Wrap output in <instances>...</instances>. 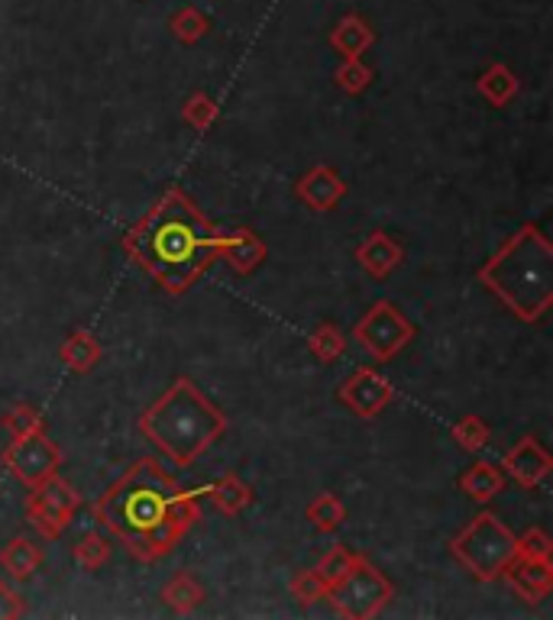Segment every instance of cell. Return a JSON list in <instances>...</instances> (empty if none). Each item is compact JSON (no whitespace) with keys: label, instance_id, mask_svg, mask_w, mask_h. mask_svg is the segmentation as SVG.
<instances>
[{"label":"cell","instance_id":"cell-1","mask_svg":"<svg viewBox=\"0 0 553 620\" xmlns=\"http://www.w3.org/2000/svg\"><path fill=\"white\" fill-rule=\"evenodd\" d=\"M198 495L201 488H182L159 459H140L98 498L94 520L133 559L155 562L201 520Z\"/></svg>","mask_w":553,"mask_h":620},{"label":"cell","instance_id":"cell-2","mask_svg":"<svg viewBox=\"0 0 553 620\" xmlns=\"http://www.w3.org/2000/svg\"><path fill=\"white\" fill-rule=\"evenodd\" d=\"M221 226L201 214L182 187H169L147 217L123 233V250L169 294H184L218 258Z\"/></svg>","mask_w":553,"mask_h":620},{"label":"cell","instance_id":"cell-3","mask_svg":"<svg viewBox=\"0 0 553 620\" xmlns=\"http://www.w3.org/2000/svg\"><path fill=\"white\" fill-rule=\"evenodd\" d=\"M140 434L175 469H191L227 434V414L188 375H179L143 410Z\"/></svg>","mask_w":553,"mask_h":620},{"label":"cell","instance_id":"cell-4","mask_svg":"<svg viewBox=\"0 0 553 620\" xmlns=\"http://www.w3.org/2000/svg\"><path fill=\"white\" fill-rule=\"evenodd\" d=\"M480 285L521 324H537L551 311L553 250L537 223H524L499 253L485 258Z\"/></svg>","mask_w":553,"mask_h":620},{"label":"cell","instance_id":"cell-5","mask_svg":"<svg viewBox=\"0 0 553 620\" xmlns=\"http://www.w3.org/2000/svg\"><path fill=\"white\" fill-rule=\"evenodd\" d=\"M476 582H499L517 559V537L492 511H480L450 543Z\"/></svg>","mask_w":553,"mask_h":620},{"label":"cell","instance_id":"cell-6","mask_svg":"<svg viewBox=\"0 0 553 620\" xmlns=\"http://www.w3.org/2000/svg\"><path fill=\"white\" fill-rule=\"evenodd\" d=\"M395 588L392 582L369 562L366 556L350 569V576L343 582H336L328 591V601L336 608V614L350 620H369L379 618L389 601H392Z\"/></svg>","mask_w":553,"mask_h":620},{"label":"cell","instance_id":"cell-7","mask_svg":"<svg viewBox=\"0 0 553 620\" xmlns=\"http://www.w3.org/2000/svg\"><path fill=\"white\" fill-rule=\"evenodd\" d=\"M414 333H418L414 324L392 301H375L366 314L356 321L353 339L363 346V353H369L375 363H389L414 339Z\"/></svg>","mask_w":553,"mask_h":620},{"label":"cell","instance_id":"cell-8","mask_svg":"<svg viewBox=\"0 0 553 620\" xmlns=\"http://www.w3.org/2000/svg\"><path fill=\"white\" fill-rule=\"evenodd\" d=\"M30 491L33 495L27 498V520L46 540H56L72 524L74 511L81 508V495L62 475H52V478L39 481Z\"/></svg>","mask_w":553,"mask_h":620},{"label":"cell","instance_id":"cell-9","mask_svg":"<svg viewBox=\"0 0 553 620\" xmlns=\"http://www.w3.org/2000/svg\"><path fill=\"white\" fill-rule=\"evenodd\" d=\"M0 463H3V469H10L17 481L33 488L39 481L59 475L62 449L42 430V434H30V437H13V443L0 453Z\"/></svg>","mask_w":553,"mask_h":620},{"label":"cell","instance_id":"cell-10","mask_svg":"<svg viewBox=\"0 0 553 620\" xmlns=\"http://www.w3.org/2000/svg\"><path fill=\"white\" fill-rule=\"evenodd\" d=\"M395 398V388L385 375H379L372 365L356 368L340 388H336V402L343 407H350L360 420H372L379 417Z\"/></svg>","mask_w":553,"mask_h":620},{"label":"cell","instance_id":"cell-11","mask_svg":"<svg viewBox=\"0 0 553 620\" xmlns=\"http://www.w3.org/2000/svg\"><path fill=\"white\" fill-rule=\"evenodd\" d=\"M553 469L551 453L537 443L534 437L517 439L515 446L505 453L502 459V472H509L515 478L521 488H537L547 481V475Z\"/></svg>","mask_w":553,"mask_h":620},{"label":"cell","instance_id":"cell-12","mask_svg":"<svg viewBox=\"0 0 553 620\" xmlns=\"http://www.w3.org/2000/svg\"><path fill=\"white\" fill-rule=\"evenodd\" d=\"M295 194L311 211L328 214L346 197V182L340 179V172L331 169V165H314L295 182Z\"/></svg>","mask_w":553,"mask_h":620},{"label":"cell","instance_id":"cell-13","mask_svg":"<svg viewBox=\"0 0 553 620\" xmlns=\"http://www.w3.org/2000/svg\"><path fill=\"white\" fill-rule=\"evenodd\" d=\"M502 579L509 582V588L515 591L521 601L541 604L553 591V566L551 559H524V556H517L515 562L505 569Z\"/></svg>","mask_w":553,"mask_h":620},{"label":"cell","instance_id":"cell-14","mask_svg":"<svg viewBox=\"0 0 553 620\" xmlns=\"http://www.w3.org/2000/svg\"><path fill=\"white\" fill-rule=\"evenodd\" d=\"M356 262H360V268L366 272L369 278L382 282L405 262V250H402V243L395 236H389L385 230H375L356 246Z\"/></svg>","mask_w":553,"mask_h":620},{"label":"cell","instance_id":"cell-15","mask_svg":"<svg viewBox=\"0 0 553 620\" xmlns=\"http://www.w3.org/2000/svg\"><path fill=\"white\" fill-rule=\"evenodd\" d=\"M265 243L259 240L257 230H250V226H237V230H230V233H223L221 236V250H218V256L237 272V275H253L259 265L265 262Z\"/></svg>","mask_w":553,"mask_h":620},{"label":"cell","instance_id":"cell-16","mask_svg":"<svg viewBox=\"0 0 553 620\" xmlns=\"http://www.w3.org/2000/svg\"><path fill=\"white\" fill-rule=\"evenodd\" d=\"M59 359L74 375H88L91 368H98V363L104 359V346H101V339L91 329H72L66 336V343L59 346Z\"/></svg>","mask_w":553,"mask_h":620},{"label":"cell","instance_id":"cell-17","mask_svg":"<svg viewBox=\"0 0 553 620\" xmlns=\"http://www.w3.org/2000/svg\"><path fill=\"white\" fill-rule=\"evenodd\" d=\"M375 42V30L369 27L360 13H346L331 30V45L340 59H360Z\"/></svg>","mask_w":553,"mask_h":620},{"label":"cell","instance_id":"cell-18","mask_svg":"<svg viewBox=\"0 0 553 620\" xmlns=\"http://www.w3.org/2000/svg\"><path fill=\"white\" fill-rule=\"evenodd\" d=\"M42 566V549L30 537H13L0 549V569L10 576V582H30Z\"/></svg>","mask_w":553,"mask_h":620},{"label":"cell","instance_id":"cell-19","mask_svg":"<svg viewBox=\"0 0 553 620\" xmlns=\"http://www.w3.org/2000/svg\"><path fill=\"white\" fill-rule=\"evenodd\" d=\"M204 495L211 498V505L218 508L221 514H227V517H237V514H243L250 505H253V488L240 478V475L227 472L221 475L214 485H208L204 488Z\"/></svg>","mask_w":553,"mask_h":620},{"label":"cell","instance_id":"cell-20","mask_svg":"<svg viewBox=\"0 0 553 620\" xmlns=\"http://www.w3.org/2000/svg\"><path fill=\"white\" fill-rule=\"evenodd\" d=\"M460 491L466 495V498H473V501H492V498H499L502 491H505V472L499 469V466H492V463H473L466 472L460 475Z\"/></svg>","mask_w":553,"mask_h":620},{"label":"cell","instance_id":"cell-21","mask_svg":"<svg viewBox=\"0 0 553 620\" xmlns=\"http://www.w3.org/2000/svg\"><path fill=\"white\" fill-rule=\"evenodd\" d=\"M476 88H480V94L492 108H509L517 98V91H521V81H517V74L512 72L509 65L492 62V65L480 74Z\"/></svg>","mask_w":553,"mask_h":620},{"label":"cell","instance_id":"cell-22","mask_svg":"<svg viewBox=\"0 0 553 620\" xmlns=\"http://www.w3.org/2000/svg\"><path fill=\"white\" fill-rule=\"evenodd\" d=\"M162 598L165 604L175 611V614H191L201 601H204V585L198 582L191 572H175L165 588H162Z\"/></svg>","mask_w":553,"mask_h":620},{"label":"cell","instance_id":"cell-23","mask_svg":"<svg viewBox=\"0 0 553 620\" xmlns=\"http://www.w3.org/2000/svg\"><path fill=\"white\" fill-rule=\"evenodd\" d=\"M308 520L318 533H336L343 524H346V505L336 498V495H318L311 505H308Z\"/></svg>","mask_w":553,"mask_h":620},{"label":"cell","instance_id":"cell-24","mask_svg":"<svg viewBox=\"0 0 553 620\" xmlns=\"http://www.w3.org/2000/svg\"><path fill=\"white\" fill-rule=\"evenodd\" d=\"M169 30H172V37L184 42V45H194V42H201V39L211 33V20L198 10V7H182V10H175L172 13V20H169Z\"/></svg>","mask_w":553,"mask_h":620},{"label":"cell","instance_id":"cell-25","mask_svg":"<svg viewBox=\"0 0 553 620\" xmlns=\"http://www.w3.org/2000/svg\"><path fill=\"white\" fill-rule=\"evenodd\" d=\"M111 552H113L111 540H104L101 533H84L72 549L74 566L84 569V572H98L101 566H108Z\"/></svg>","mask_w":553,"mask_h":620},{"label":"cell","instance_id":"cell-26","mask_svg":"<svg viewBox=\"0 0 553 620\" xmlns=\"http://www.w3.org/2000/svg\"><path fill=\"white\" fill-rule=\"evenodd\" d=\"M363 559V552H356V549L350 547H333L324 559H321V566L314 569L318 576H321V582L328 585V591H331L333 585L343 582L346 576H350V569L356 566Z\"/></svg>","mask_w":553,"mask_h":620},{"label":"cell","instance_id":"cell-27","mask_svg":"<svg viewBox=\"0 0 553 620\" xmlns=\"http://www.w3.org/2000/svg\"><path fill=\"white\" fill-rule=\"evenodd\" d=\"M218 116H221L218 101H214L211 94H204V91H198V94H191V98L184 101L182 120L191 130H198V133H208V130L218 123Z\"/></svg>","mask_w":553,"mask_h":620},{"label":"cell","instance_id":"cell-28","mask_svg":"<svg viewBox=\"0 0 553 620\" xmlns=\"http://www.w3.org/2000/svg\"><path fill=\"white\" fill-rule=\"evenodd\" d=\"M308 349H311V356L321 359V363H336V359L346 353V336L333 327V324H321V327L308 336Z\"/></svg>","mask_w":553,"mask_h":620},{"label":"cell","instance_id":"cell-29","mask_svg":"<svg viewBox=\"0 0 553 620\" xmlns=\"http://www.w3.org/2000/svg\"><path fill=\"white\" fill-rule=\"evenodd\" d=\"M450 437L460 443V449H466V453H480L489 446V437H492V430H489V424L476 417V414H466V417H460L453 427H450Z\"/></svg>","mask_w":553,"mask_h":620},{"label":"cell","instance_id":"cell-30","mask_svg":"<svg viewBox=\"0 0 553 620\" xmlns=\"http://www.w3.org/2000/svg\"><path fill=\"white\" fill-rule=\"evenodd\" d=\"M3 427L10 430V437H30V434H42L46 420L33 404H13L3 414Z\"/></svg>","mask_w":553,"mask_h":620},{"label":"cell","instance_id":"cell-31","mask_svg":"<svg viewBox=\"0 0 553 620\" xmlns=\"http://www.w3.org/2000/svg\"><path fill=\"white\" fill-rule=\"evenodd\" d=\"M333 81L346 94H363L369 84H372V69L363 65V59H343V65L333 74Z\"/></svg>","mask_w":553,"mask_h":620},{"label":"cell","instance_id":"cell-32","mask_svg":"<svg viewBox=\"0 0 553 620\" xmlns=\"http://www.w3.org/2000/svg\"><path fill=\"white\" fill-rule=\"evenodd\" d=\"M292 594L301 604H318L321 598H328V585L321 582V576L314 569H304L292 579Z\"/></svg>","mask_w":553,"mask_h":620},{"label":"cell","instance_id":"cell-33","mask_svg":"<svg viewBox=\"0 0 553 620\" xmlns=\"http://www.w3.org/2000/svg\"><path fill=\"white\" fill-rule=\"evenodd\" d=\"M551 537L541 527H531L527 533L517 537V556H524V559H551Z\"/></svg>","mask_w":553,"mask_h":620},{"label":"cell","instance_id":"cell-34","mask_svg":"<svg viewBox=\"0 0 553 620\" xmlns=\"http://www.w3.org/2000/svg\"><path fill=\"white\" fill-rule=\"evenodd\" d=\"M27 614L23 594L17 588H10V582L0 579V620H17Z\"/></svg>","mask_w":553,"mask_h":620}]
</instances>
